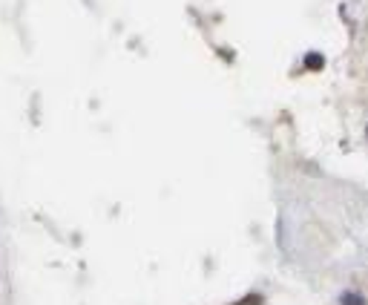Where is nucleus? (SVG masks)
Here are the masks:
<instances>
[{
	"instance_id": "f257e3e1",
	"label": "nucleus",
	"mask_w": 368,
	"mask_h": 305,
	"mask_svg": "<svg viewBox=\"0 0 368 305\" xmlns=\"http://www.w3.org/2000/svg\"><path fill=\"white\" fill-rule=\"evenodd\" d=\"M305 66L316 73V69H323V66H325V58H323L320 52H308V55H305Z\"/></svg>"
},
{
	"instance_id": "f03ea898",
	"label": "nucleus",
	"mask_w": 368,
	"mask_h": 305,
	"mask_svg": "<svg viewBox=\"0 0 368 305\" xmlns=\"http://www.w3.org/2000/svg\"><path fill=\"white\" fill-rule=\"evenodd\" d=\"M342 305H365V299L360 297V294H354V291H348V294H342V299H339Z\"/></svg>"
},
{
	"instance_id": "7ed1b4c3",
	"label": "nucleus",
	"mask_w": 368,
	"mask_h": 305,
	"mask_svg": "<svg viewBox=\"0 0 368 305\" xmlns=\"http://www.w3.org/2000/svg\"><path fill=\"white\" fill-rule=\"evenodd\" d=\"M239 305H262V297H259V294H251L248 299H242Z\"/></svg>"
}]
</instances>
